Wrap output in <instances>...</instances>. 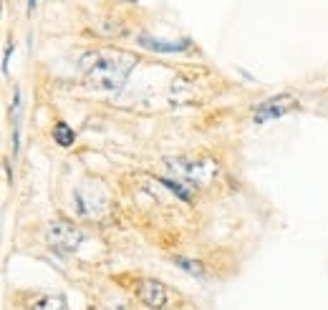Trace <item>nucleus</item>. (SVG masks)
<instances>
[{"label":"nucleus","mask_w":328,"mask_h":310,"mask_svg":"<svg viewBox=\"0 0 328 310\" xmlns=\"http://www.w3.org/2000/svg\"><path fill=\"white\" fill-rule=\"evenodd\" d=\"M137 58L119 48H93L81 56L84 81L96 91H119L124 89Z\"/></svg>","instance_id":"1"},{"label":"nucleus","mask_w":328,"mask_h":310,"mask_svg":"<svg viewBox=\"0 0 328 310\" xmlns=\"http://www.w3.org/2000/svg\"><path fill=\"white\" fill-rule=\"evenodd\" d=\"M169 174L189 189H207L220 177V161L215 156H192V159H169Z\"/></svg>","instance_id":"2"},{"label":"nucleus","mask_w":328,"mask_h":310,"mask_svg":"<svg viewBox=\"0 0 328 310\" xmlns=\"http://www.w3.org/2000/svg\"><path fill=\"white\" fill-rule=\"evenodd\" d=\"M46 242L61 255H73L84 245V232L68 219H51L46 222Z\"/></svg>","instance_id":"3"},{"label":"nucleus","mask_w":328,"mask_h":310,"mask_svg":"<svg viewBox=\"0 0 328 310\" xmlns=\"http://www.w3.org/2000/svg\"><path fill=\"white\" fill-rule=\"evenodd\" d=\"M76 207L84 217L91 219H104L111 212V202L104 194V189L99 184L93 187H79L76 189Z\"/></svg>","instance_id":"4"},{"label":"nucleus","mask_w":328,"mask_h":310,"mask_svg":"<svg viewBox=\"0 0 328 310\" xmlns=\"http://www.w3.org/2000/svg\"><path fill=\"white\" fill-rule=\"evenodd\" d=\"M298 109V98L291 96V93H280V96H273L268 101H263L255 111H253V121L255 124H268L275 119H283L288 116L291 111Z\"/></svg>","instance_id":"5"},{"label":"nucleus","mask_w":328,"mask_h":310,"mask_svg":"<svg viewBox=\"0 0 328 310\" xmlns=\"http://www.w3.org/2000/svg\"><path fill=\"white\" fill-rule=\"evenodd\" d=\"M134 295H137V300H139L142 305L154 308V310L167 308V303H169V290L164 287V282L151 280V278L137 280V285H134Z\"/></svg>","instance_id":"6"},{"label":"nucleus","mask_w":328,"mask_h":310,"mask_svg":"<svg viewBox=\"0 0 328 310\" xmlns=\"http://www.w3.org/2000/svg\"><path fill=\"white\" fill-rule=\"evenodd\" d=\"M28 310H68V303L61 293H35L26 303Z\"/></svg>","instance_id":"7"},{"label":"nucleus","mask_w":328,"mask_h":310,"mask_svg":"<svg viewBox=\"0 0 328 310\" xmlns=\"http://www.w3.org/2000/svg\"><path fill=\"white\" fill-rule=\"evenodd\" d=\"M139 43H142L144 48L159 51V53H179V51H187V48H189V40H182V43H164V40L149 38V35H139Z\"/></svg>","instance_id":"8"},{"label":"nucleus","mask_w":328,"mask_h":310,"mask_svg":"<svg viewBox=\"0 0 328 310\" xmlns=\"http://www.w3.org/2000/svg\"><path fill=\"white\" fill-rule=\"evenodd\" d=\"M53 141H59L61 147H71L76 141V131L66 124V121H59V124L53 126Z\"/></svg>","instance_id":"9"},{"label":"nucleus","mask_w":328,"mask_h":310,"mask_svg":"<svg viewBox=\"0 0 328 310\" xmlns=\"http://www.w3.org/2000/svg\"><path fill=\"white\" fill-rule=\"evenodd\" d=\"M89 310H96V308H89Z\"/></svg>","instance_id":"10"}]
</instances>
